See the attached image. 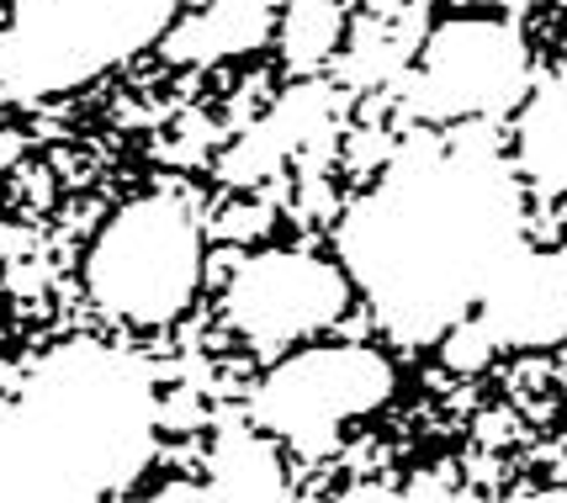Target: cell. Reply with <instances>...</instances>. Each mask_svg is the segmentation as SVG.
Returning <instances> with one entry per match:
<instances>
[{"label": "cell", "instance_id": "1", "mask_svg": "<svg viewBox=\"0 0 567 503\" xmlns=\"http://www.w3.org/2000/svg\"><path fill=\"white\" fill-rule=\"evenodd\" d=\"M525 233V201L488 133H414L382 165L377 191L350 207L340 254L382 328L430 345L483 297Z\"/></svg>", "mask_w": 567, "mask_h": 503}, {"label": "cell", "instance_id": "2", "mask_svg": "<svg viewBox=\"0 0 567 503\" xmlns=\"http://www.w3.org/2000/svg\"><path fill=\"white\" fill-rule=\"evenodd\" d=\"M154 381L112 345L53 350L0 402V503H91L154 455Z\"/></svg>", "mask_w": 567, "mask_h": 503}, {"label": "cell", "instance_id": "3", "mask_svg": "<svg viewBox=\"0 0 567 503\" xmlns=\"http://www.w3.org/2000/svg\"><path fill=\"white\" fill-rule=\"evenodd\" d=\"M175 0H17L0 32V85L59 96L138 53L171 22Z\"/></svg>", "mask_w": 567, "mask_h": 503}, {"label": "cell", "instance_id": "4", "mask_svg": "<svg viewBox=\"0 0 567 503\" xmlns=\"http://www.w3.org/2000/svg\"><path fill=\"white\" fill-rule=\"evenodd\" d=\"M197 276V223L171 197L133 201L127 212H117L96 239L91 265H85V281H91V297H96L101 313L138 328L171 324L192 302Z\"/></svg>", "mask_w": 567, "mask_h": 503}, {"label": "cell", "instance_id": "5", "mask_svg": "<svg viewBox=\"0 0 567 503\" xmlns=\"http://www.w3.org/2000/svg\"><path fill=\"white\" fill-rule=\"evenodd\" d=\"M393 392V366L361 345H329L281 360L255 392V425L281 434L292 451L323 455L340 440V425L371 413Z\"/></svg>", "mask_w": 567, "mask_h": 503}, {"label": "cell", "instance_id": "6", "mask_svg": "<svg viewBox=\"0 0 567 503\" xmlns=\"http://www.w3.org/2000/svg\"><path fill=\"white\" fill-rule=\"evenodd\" d=\"M530 85V59L509 22H445L424 43V64L409 85V112L445 117H504Z\"/></svg>", "mask_w": 567, "mask_h": 503}, {"label": "cell", "instance_id": "7", "mask_svg": "<svg viewBox=\"0 0 567 503\" xmlns=\"http://www.w3.org/2000/svg\"><path fill=\"white\" fill-rule=\"evenodd\" d=\"M346 276L313 254H255L228 281V318L255 350H281L346 313Z\"/></svg>", "mask_w": 567, "mask_h": 503}, {"label": "cell", "instance_id": "8", "mask_svg": "<svg viewBox=\"0 0 567 503\" xmlns=\"http://www.w3.org/2000/svg\"><path fill=\"white\" fill-rule=\"evenodd\" d=\"M477 318L494 334V345L515 350H546L567 339V254L563 250H515L498 260L477 297Z\"/></svg>", "mask_w": 567, "mask_h": 503}, {"label": "cell", "instance_id": "9", "mask_svg": "<svg viewBox=\"0 0 567 503\" xmlns=\"http://www.w3.org/2000/svg\"><path fill=\"white\" fill-rule=\"evenodd\" d=\"M334 112L340 106L329 96V85H302L287 101H276L271 112L223 154L218 176L228 186H249V180L271 176L287 154H302L308 165H319L323 149L334 144Z\"/></svg>", "mask_w": 567, "mask_h": 503}, {"label": "cell", "instance_id": "10", "mask_svg": "<svg viewBox=\"0 0 567 503\" xmlns=\"http://www.w3.org/2000/svg\"><path fill=\"white\" fill-rule=\"evenodd\" d=\"M271 38V0H213L202 17L175 27L165 53L175 64H213L223 53H249Z\"/></svg>", "mask_w": 567, "mask_h": 503}, {"label": "cell", "instance_id": "11", "mask_svg": "<svg viewBox=\"0 0 567 503\" xmlns=\"http://www.w3.org/2000/svg\"><path fill=\"white\" fill-rule=\"evenodd\" d=\"M519 170L542 197L567 191V85L542 80L519 117Z\"/></svg>", "mask_w": 567, "mask_h": 503}, {"label": "cell", "instance_id": "12", "mask_svg": "<svg viewBox=\"0 0 567 503\" xmlns=\"http://www.w3.org/2000/svg\"><path fill=\"white\" fill-rule=\"evenodd\" d=\"M202 499H287L281 461L260 434L228 425L213 446V478L202 482Z\"/></svg>", "mask_w": 567, "mask_h": 503}, {"label": "cell", "instance_id": "13", "mask_svg": "<svg viewBox=\"0 0 567 503\" xmlns=\"http://www.w3.org/2000/svg\"><path fill=\"white\" fill-rule=\"evenodd\" d=\"M424 27V6H403L393 22H367L355 32V49L346 59V80L350 85H382V80H398L409 53H414V38Z\"/></svg>", "mask_w": 567, "mask_h": 503}, {"label": "cell", "instance_id": "14", "mask_svg": "<svg viewBox=\"0 0 567 503\" xmlns=\"http://www.w3.org/2000/svg\"><path fill=\"white\" fill-rule=\"evenodd\" d=\"M340 43V11L334 0H287V22H281V53L292 70L323 64Z\"/></svg>", "mask_w": 567, "mask_h": 503}, {"label": "cell", "instance_id": "15", "mask_svg": "<svg viewBox=\"0 0 567 503\" xmlns=\"http://www.w3.org/2000/svg\"><path fill=\"white\" fill-rule=\"evenodd\" d=\"M488 355H494V334L483 328V318H456V324L445 328V366L451 371H477V366H488Z\"/></svg>", "mask_w": 567, "mask_h": 503}, {"label": "cell", "instance_id": "16", "mask_svg": "<svg viewBox=\"0 0 567 503\" xmlns=\"http://www.w3.org/2000/svg\"><path fill=\"white\" fill-rule=\"evenodd\" d=\"M462 6H498V11H519V6H530V0H462Z\"/></svg>", "mask_w": 567, "mask_h": 503}]
</instances>
